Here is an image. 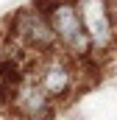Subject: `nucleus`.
Here are the masks:
<instances>
[{
  "label": "nucleus",
  "mask_w": 117,
  "mask_h": 120,
  "mask_svg": "<svg viewBox=\"0 0 117 120\" xmlns=\"http://www.w3.org/2000/svg\"><path fill=\"white\" fill-rule=\"evenodd\" d=\"M48 20H50L53 36H56V48H61L64 56L81 61L92 53V42H89L87 28H84L73 0H53L48 8Z\"/></svg>",
  "instance_id": "1"
},
{
  "label": "nucleus",
  "mask_w": 117,
  "mask_h": 120,
  "mask_svg": "<svg viewBox=\"0 0 117 120\" xmlns=\"http://www.w3.org/2000/svg\"><path fill=\"white\" fill-rule=\"evenodd\" d=\"M33 75V81L48 92L53 101H67L75 87H78V67H75V59L58 53V50H48L42 56H36L33 67L28 70Z\"/></svg>",
  "instance_id": "2"
},
{
  "label": "nucleus",
  "mask_w": 117,
  "mask_h": 120,
  "mask_svg": "<svg viewBox=\"0 0 117 120\" xmlns=\"http://www.w3.org/2000/svg\"><path fill=\"white\" fill-rule=\"evenodd\" d=\"M11 45L20 53L42 56L48 50H56V36L50 28V20L42 8L28 6L11 17Z\"/></svg>",
  "instance_id": "3"
},
{
  "label": "nucleus",
  "mask_w": 117,
  "mask_h": 120,
  "mask_svg": "<svg viewBox=\"0 0 117 120\" xmlns=\"http://www.w3.org/2000/svg\"><path fill=\"white\" fill-rule=\"evenodd\" d=\"M11 92V115L14 120H50V115L56 112V101L42 90L28 70L22 73V78L17 84L8 87Z\"/></svg>",
  "instance_id": "4"
},
{
  "label": "nucleus",
  "mask_w": 117,
  "mask_h": 120,
  "mask_svg": "<svg viewBox=\"0 0 117 120\" xmlns=\"http://www.w3.org/2000/svg\"><path fill=\"white\" fill-rule=\"evenodd\" d=\"M109 14H112V22H114V31H117V0H109Z\"/></svg>",
  "instance_id": "5"
}]
</instances>
